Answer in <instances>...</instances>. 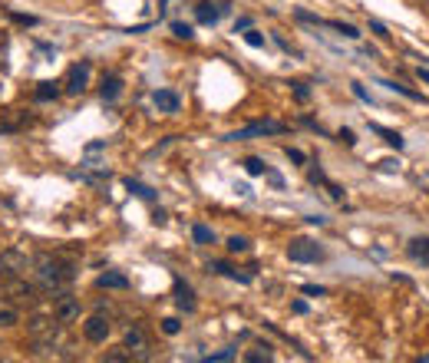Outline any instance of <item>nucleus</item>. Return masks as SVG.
Wrapping results in <instances>:
<instances>
[{"label": "nucleus", "instance_id": "28", "mask_svg": "<svg viewBox=\"0 0 429 363\" xmlns=\"http://www.w3.org/2000/svg\"><path fill=\"white\" fill-rule=\"evenodd\" d=\"M248 248H251L248 238H238V235H235V238H228V251H231V254H241V251H248Z\"/></svg>", "mask_w": 429, "mask_h": 363}, {"label": "nucleus", "instance_id": "35", "mask_svg": "<svg viewBox=\"0 0 429 363\" xmlns=\"http://www.w3.org/2000/svg\"><path fill=\"white\" fill-rule=\"evenodd\" d=\"M341 142H343V146H354V142H357L354 132H350V129H341Z\"/></svg>", "mask_w": 429, "mask_h": 363}, {"label": "nucleus", "instance_id": "6", "mask_svg": "<svg viewBox=\"0 0 429 363\" xmlns=\"http://www.w3.org/2000/svg\"><path fill=\"white\" fill-rule=\"evenodd\" d=\"M53 317L60 320V324H76L79 320V298H73V294H66V291H60L56 294V301H53Z\"/></svg>", "mask_w": 429, "mask_h": 363}, {"label": "nucleus", "instance_id": "8", "mask_svg": "<svg viewBox=\"0 0 429 363\" xmlns=\"http://www.w3.org/2000/svg\"><path fill=\"white\" fill-rule=\"evenodd\" d=\"M109 330H113L109 317H102V314H93L86 324H83V337H86L89 343H102V340L109 337Z\"/></svg>", "mask_w": 429, "mask_h": 363}, {"label": "nucleus", "instance_id": "24", "mask_svg": "<svg viewBox=\"0 0 429 363\" xmlns=\"http://www.w3.org/2000/svg\"><path fill=\"white\" fill-rule=\"evenodd\" d=\"M172 33H176L178 40H192V37H195L192 24H182V20H176V24H172Z\"/></svg>", "mask_w": 429, "mask_h": 363}, {"label": "nucleus", "instance_id": "36", "mask_svg": "<svg viewBox=\"0 0 429 363\" xmlns=\"http://www.w3.org/2000/svg\"><path fill=\"white\" fill-rule=\"evenodd\" d=\"M370 26H373V33H377V37H383V40L390 37V33H387V26H383V24H377V20H373V24H370Z\"/></svg>", "mask_w": 429, "mask_h": 363}, {"label": "nucleus", "instance_id": "18", "mask_svg": "<svg viewBox=\"0 0 429 363\" xmlns=\"http://www.w3.org/2000/svg\"><path fill=\"white\" fill-rule=\"evenodd\" d=\"M102 100H109L113 102L116 96H119V93H123V79H119V76H106V79H102Z\"/></svg>", "mask_w": 429, "mask_h": 363}, {"label": "nucleus", "instance_id": "32", "mask_svg": "<svg viewBox=\"0 0 429 363\" xmlns=\"http://www.w3.org/2000/svg\"><path fill=\"white\" fill-rule=\"evenodd\" d=\"M383 86H387V89H393V93H403V96H410V100H419V96H416V93H413V89L400 86V83H383Z\"/></svg>", "mask_w": 429, "mask_h": 363}, {"label": "nucleus", "instance_id": "5", "mask_svg": "<svg viewBox=\"0 0 429 363\" xmlns=\"http://www.w3.org/2000/svg\"><path fill=\"white\" fill-rule=\"evenodd\" d=\"M3 291H7V298L13 304H37V288L33 284H26V275L24 277H3Z\"/></svg>", "mask_w": 429, "mask_h": 363}, {"label": "nucleus", "instance_id": "12", "mask_svg": "<svg viewBox=\"0 0 429 363\" xmlns=\"http://www.w3.org/2000/svg\"><path fill=\"white\" fill-rule=\"evenodd\" d=\"M261 132H284V125L281 123H254V125H248V129H238V132H231V142L235 139H248V136H261Z\"/></svg>", "mask_w": 429, "mask_h": 363}, {"label": "nucleus", "instance_id": "22", "mask_svg": "<svg viewBox=\"0 0 429 363\" xmlns=\"http://www.w3.org/2000/svg\"><path fill=\"white\" fill-rule=\"evenodd\" d=\"M244 172H248V176H267L265 159H258V155H248V159H244Z\"/></svg>", "mask_w": 429, "mask_h": 363}, {"label": "nucleus", "instance_id": "16", "mask_svg": "<svg viewBox=\"0 0 429 363\" xmlns=\"http://www.w3.org/2000/svg\"><path fill=\"white\" fill-rule=\"evenodd\" d=\"M176 304L182 307V311H195V298H192V288H189V284H182V281H176Z\"/></svg>", "mask_w": 429, "mask_h": 363}, {"label": "nucleus", "instance_id": "4", "mask_svg": "<svg viewBox=\"0 0 429 363\" xmlns=\"http://www.w3.org/2000/svg\"><path fill=\"white\" fill-rule=\"evenodd\" d=\"M288 258L297 264H311V261H320V258H324V248L311 238H294L288 245Z\"/></svg>", "mask_w": 429, "mask_h": 363}, {"label": "nucleus", "instance_id": "25", "mask_svg": "<svg viewBox=\"0 0 429 363\" xmlns=\"http://www.w3.org/2000/svg\"><path fill=\"white\" fill-rule=\"evenodd\" d=\"M327 26H334V30H341L343 37H350V40H357V37H360V33H357V26L341 24V20H327Z\"/></svg>", "mask_w": 429, "mask_h": 363}, {"label": "nucleus", "instance_id": "31", "mask_svg": "<svg viewBox=\"0 0 429 363\" xmlns=\"http://www.w3.org/2000/svg\"><path fill=\"white\" fill-rule=\"evenodd\" d=\"M235 357V350H218V353H212V357H205L208 363H225V360H231Z\"/></svg>", "mask_w": 429, "mask_h": 363}, {"label": "nucleus", "instance_id": "9", "mask_svg": "<svg viewBox=\"0 0 429 363\" xmlns=\"http://www.w3.org/2000/svg\"><path fill=\"white\" fill-rule=\"evenodd\" d=\"M126 350H129V357H136V360L149 357V337H146L142 327H129L126 330Z\"/></svg>", "mask_w": 429, "mask_h": 363}, {"label": "nucleus", "instance_id": "26", "mask_svg": "<svg viewBox=\"0 0 429 363\" xmlns=\"http://www.w3.org/2000/svg\"><path fill=\"white\" fill-rule=\"evenodd\" d=\"M178 330H182V320H178V317H165V320H162V334L176 337Z\"/></svg>", "mask_w": 429, "mask_h": 363}, {"label": "nucleus", "instance_id": "39", "mask_svg": "<svg viewBox=\"0 0 429 363\" xmlns=\"http://www.w3.org/2000/svg\"><path fill=\"white\" fill-rule=\"evenodd\" d=\"M248 26H251V20H248V17H241L238 24H235V33H238V30H248Z\"/></svg>", "mask_w": 429, "mask_h": 363}, {"label": "nucleus", "instance_id": "14", "mask_svg": "<svg viewBox=\"0 0 429 363\" xmlns=\"http://www.w3.org/2000/svg\"><path fill=\"white\" fill-rule=\"evenodd\" d=\"M406 254L419 264H429V238H413L406 245Z\"/></svg>", "mask_w": 429, "mask_h": 363}, {"label": "nucleus", "instance_id": "13", "mask_svg": "<svg viewBox=\"0 0 429 363\" xmlns=\"http://www.w3.org/2000/svg\"><path fill=\"white\" fill-rule=\"evenodd\" d=\"M20 324V311H17V304L7 301V298H0V327H17Z\"/></svg>", "mask_w": 429, "mask_h": 363}, {"label": "nucleus", "instance_id": "40", "mask_svg": "<svg viewBox=\"0 0 429 363\" xmlns=\"http://www.w3.org/2000/svg\"><path fill=\"white\" fill-rule=\"evenodd\" d=\"M354 93H357V96H360V100H366V102H370V96H366V89L360 86V83H354Z\"/></svg>", "mask_w": 429, "mask_h": 363}, {"label": "nucleus", "instance_id": "17", "mask_svg": "<svg viewBox=\"0 0 429 363\" xmlns=\"http://www.w3.org/2000/svg\"><path fill=\"white\" fill-rule=\"evenodd\" d=\"M100 288L126 291V288H129V277H126V275H116V271H106V275H100Z\"/></svg>", "mask_w": 429, "mask_h": 363}, {"label": "nucleus", "instance_id": "34", "mask_svg": "<svg viewBox=\"0 0 429 363\" xmlns=\"http://www.w3.org/2000/svg\"><path fill=\"white\" fill-rule=\"evenodd\" d=\"M294 96H297V100H301V102H307V100H311V93H307V89H304L301 83H294Z\"/></svg>", "mask_w": 429, "mask_h": 363}, {"label": "nucleus", "instance_id": "27", "mask_svg": "<svg viewBox=\"0 0 429 363\" xmlns=\"http://www.w3.org/2000/svg\"><path fill=\"white\" fill-rule=\"evenodd\" d=\"M244 43H248V47H265V33H258V30L248 26V30H244Z\"/></svg>", "mask_w": 429, "mask_h": 363}, {"label": "nucleus", "instance_id": "38", "mask_svg": "<svg viewBox=\"0 0 429 363\" xmlns=\"http://www.w3.org/2000/svg\"><path fill=\"white\" fill-rule=\"evenodd\" d=\"M380 169H383V172H396L400 165H396V162H390V159H383V162H380Z\"/></svg>", "mask_w": 429, "mask_h": 363}, {"label": "nucleus", "instance_id": "15", "mask_svg": "<svg viewBox=\"0 0 429 363\" xmlns=\"http://www.w3.org/2000/svg\"><path fill=\"white\" fill-rule=\"evenodd\" d=\"M221 10H225V7H214L212 0H202V3L195 7V17H198V24H214V20L221 17Z\"/></svg>", "mask_w": 429, "mask_h": 363}, {"label": "nucleus", "instance_id": "41", "mask_svg": "<svg viewBox=\"0 0 429 363\" xmlns=\"http://www.w3.org/2000/svg\"><path fill=\"white\" fill-rule=\"evenodd\" d=\"M416 76H419V79H423V83H426V86H429V70H423V66H419V70H416Z\"/></svg>", "mask_w": 429, "mask_h": 363}, {"label": "nucleus", "instance_id": "20", "mask_svg": "<svg viewBox=\"0 0 429 363\" xmlns=\"http://www.w3.org/2000/svg\"><path fill=\"white\" fill-rule=\"evenodd\" d=\"M33 96H37L40 102H50V100H56V96H60V83H40Z\"/></svg>", "mask_w": 429, "mask_h": 363}, {"label": "nucleus", "instance_id": "23", "mask_svg": "<svg viewBox=\"0 0 429 363\" xmlns=\"http://www.w3.org/2000/svg\"><path fill=\"white\" fill-rule=\"evenodd\" d=\"M192 235H195V241H198V245H212V241H214V231L208 225H195V231H192Z\"/></svg>", "mask_w": 429, "mask_h": 363}, {"label": "nucleus", "instance_id": "2", "mask_svg": "<svg viewBox=\"0 0 429 363\" xmlns=\"http://www.w3.org/2000/svg\"><path fill=\"white\" fill-rule=\"evenodd\" d=\"M33 268V258L20 248H3L0 251V277H24Z\"/></svg>", "mask_w": 429, "mask_h": 363}, {"label": "nucleus", "instance_id": "30", "mask_svg": "<svg viewBox=\"0 0 429 363\" xmlns=\"http://www.w3.org/2000/svg\"><path fill=\"white\" fill-rule=\"evenodd\" d=\"M129 192H136V195H139V199H146V201L152 199V188L142 185V182H132V178H129Z\"/></svg>", "mask_w": 429, "mask_h": 363}, {"label": "nucleus", "instance_id": "37", "mask_svg": "<svg viewBox=\"0 0 429 363\" xmlns=\"http://www.w3.org/2000/svg\"><path fill=\"white\" fill-rule=\"evenodd\" d=\"M304 294H311V298H320L324 288H314V284H304Z\"/></svg>", "mask_w": 429, "mask_h": 363}, {"label": "nucleus", "instance_id": "3", "mask_svg": "<svg viewBox=\"0 0 429 363\" xmlns=\"http://www.w3.org/2000/svg\"><path fill=\"white\" fill-rule=\"evenodd\" d=\"M60 320L56 317H43V314H37V317H30L26 320V330H30V337L37 340V343H43V347H50V343H56V337H60Z\"/></svg>", "mask_w": 429, "mask_h": 363}, {"label": "nucleus", "instance_id": "21", "mask_svg": "<svg viewBox=\"0 0 429 363\" xmlns=\"http://www.w3.org/2000/svg\"><path fill=\"white\" fill-rule=\"evenodd\" d=\"M373 132H380L387 146H393V149H403V136H400V132H393V129H383V125H373Z\"/></svg>", "mask_w": 429, "mask_h": 363}, {"label": "nucleus", "instance_id": "7", "mask_svg": "<svg viewBox=\"0 0 429 363\" xmlns=\"http://www.w3.org/2000/svg\"><path fill=\"white\" fill-rule=\"evenodd\" d=\"M89 73H93V66H89V60H79L76 66H70V73H66V83L63 89L70 93V96H79L83 89L89 86Z\"/></svg>", "mask_w": 429, "mask_h": 363}, {"label": "nucleus", "instance_id": "42", "mask_svg": "<svg viewBox=\"0 0 429 363\" xmlns=\"http://www.w3.org/2000/svg\"><path fill=\"white\" fill-rule=\"evenodd\" d=\"M423 363H429V353H426V357H423Z\"/></svg>", "mask_w": 429, "mask_h": 363}, {"label": "nucleus", "instance_id": "33", "mask_svg": "<svg viewBox=\"0 0 429 363\" xmlns=\"http://www.w3.org/2000/svg\"><path fill=\"white\" fill-rule=\"evenodd\" d=\"M288 159H290V162H297V165H304V162H307L301 149H288Z\"/></svg>", "mask_w": 429, "mask_h": 363}, {"label": "nucleus", "instance_id": "1", "mask_svg": "<svg viewBox=\"0 0 429 363\" xmlns=\"http://www.w3.org/2000/svg\"><path fill=\"white\" fill-rule=\"evenodd\" d=\"M33 268H37V288L47 291V294H60L66 288V281L73 277V271L53 254H40Z\"/></svg>", "mask_w": 429, "mask_h": 363}, {"label": "nucleus", "instance_id": "11", "mask_svg": "<svg viewBox=\"0 0 429 363\" xmlns=\"http://www.w3.org/2000/svg\"><path fill=\"white\" fill-rule=\"evenodd\" d=\"M152 102L159 106V113H178V106H182L178 93H172V89H159V93H152Z\"/></svg>", "mask_w": 429, "mask_h": 363}, {"label": "nucleus", "instance_id": "19", "mask_svg": "<svg viewBox=\"0 0 429 363\" xmlns=\"http://www.w3.org/2000/svg\"><path fill=\"white\" fill-rule=\"evenodd\" d=\"M244 360L248 363H261V360H274V350H271V343H265V347H254V350L244 353Z\"/></svg>", "mask_w": 429, "mask_h": 363}, {"label": "nucleus", "instance_id": "29", "mask_svg": "<svg viewBox=\"0 0 429 363\" xmlns=\"http://www.w3.org/2000/svg\"><path fill=\"white\" fill-rule=\"evenodd\" d=\"M126 360H132L126 347H119V350H109V353H106V363H126Z\"/></svg>", "mask_w": 429, "mask_h": 363}, {"label": "nucleus", "instance_id": "10", "mask_svg": "<svg viewBox=\"0 0 429 363\" xmlns=\"http://www.w3.org/2000/svg\"><path fill=\"white\" fill-rule=\"evenodd\" d=\"M30 123H33V116H30V113H24V109H10V113L0 116V132H3V136H10V132L26 129Z\"/></svg>", "mask_w": 429, "mask_h": 363}]
</instances>
